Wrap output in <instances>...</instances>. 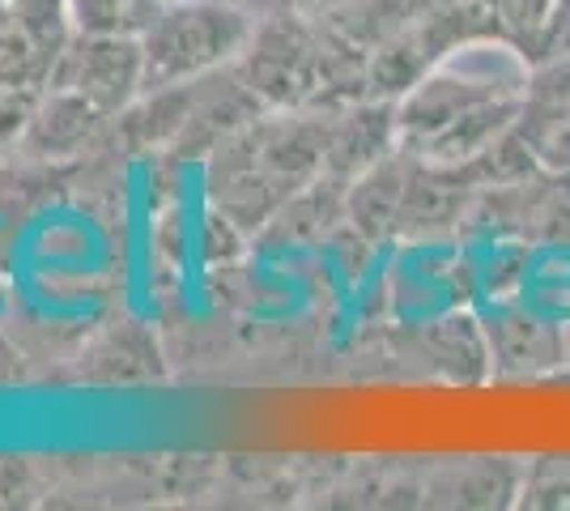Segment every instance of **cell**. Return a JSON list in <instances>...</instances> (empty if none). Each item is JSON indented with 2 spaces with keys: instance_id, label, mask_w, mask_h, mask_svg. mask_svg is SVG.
Masks as SVG:
<instances>
[{
  "instance_id": "6da1fadb",
  "label": "cell",
  "mask_w": 570,
  "mask_h": 511,
  "mask_svg": "<svg viewBox=\"0 0 570 511\" xmlns=\"http://www.w3.org/2000/svg\"><path fill=\"white\" fill-rule=\"evenodd\" d=\"M247 43V22L230 4L209 0H175L141 30L145 90H167L196 81L226 65Z\"/></svg>"
},
{
  "instance_id": "7a4b0ae2",
  "label": "cell",
  "mask_w": 570,
  "mask_h": 511,
  "mask_svg": "<svg viewBox=\"0 0 570 511\" xmlns=\"http://www.w3.org/2000/svg\"><path fill=\"white\" fill-rule=\"evenodd\" d=\"M48 86L72 90L86 102H95L102 116H116L145 90L141 39L119 35V30H98V35L81 30V35H72L69 48L60 51Z\"/></svg>"
},
{
  "instance_id": "3957f363",
  "label": "cell",
  "mask_w": 570,
  "mask_h": 511,
  "mask_svg": "<svg viewBox=\"0 0 570 511\" xmlns=\"http://www.w3.org/2000/svg\"><path fill=\"white\" fill-rule=\"evenodd\" d=\"M107 120L95 102H86L72 90H56L51 86L48 95L39 98L35 116H30V128H26V146L43 158H60V154H72L81 149L90 137L98 132V124Z\"/></svg>"
},
{
  "instance_id": "277c9868",
  "label": "cell",
  "mask_w": 570,
  "mask_h": 511,
  "mask_svg": "<svg viewBox=\"0 0 570 511\" xmlns=\"http://www.w3.org/2000/svg\"><path fill=\"white\" fill-rule=\"evenodd\" d=\"M51 69H56V56L39 39H30L0 4V86L39 90L51 81Z\"/></svg>"
},
{
  "instance_id": "5b68a950",
  "label": "cell",
  "mask_w": 570,
  "mask_h": 511,
  "mask_svg": "<svg viewBox=\"0 0 570 511\" xmlns=\"http://www.w3.org/2000/svg\"><path fill=\"white\" fill-rule=\"evenodd\" d=\"M4 13L22 26L30 39H39L43 48L60 60V51L72 43V0H0Z\"/></svg>"
},
{
  "instance_id": "8992f818",
  "label": "cell",
  "mask_w": 570,
  "mask_h": 511,
  "mask_svg": "<svg viewBox=\"0 0 570 511\" xmlns=\"http://www.w3.org/2000/svg\"><path fill=\"white\" fill-rule=\"evenodd\" d=\"M39 107V90H18V86H0V146L26 137L30 116Z\"/></svg>"
},
{
  "instance_id": "52a82bcc",
  "label": "cell",
  "mask_w": 570,
  "mask_h": 511,
  "mask_svg": "<svg viewBox=\"0 0 570 511\" xmlns=\"http://www.w3.org/2000/svg\"><path fill=\"white\" fill-rule=\"evenodd\" d=\"M170 4H175V0H170Z\"/></svg>"
}]
</instances>
